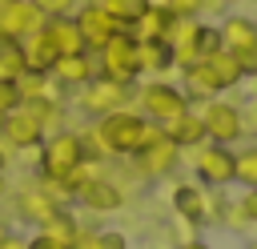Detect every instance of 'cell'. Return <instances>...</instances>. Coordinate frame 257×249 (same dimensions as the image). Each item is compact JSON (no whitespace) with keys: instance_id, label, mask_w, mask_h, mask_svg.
Masks as SVG:
<instances>
[{"instance_id":"6da1fadb","label":"cell","mask_w":257,"mask_h":249,"mask_svg":"<svg viewBox=\"0 0 257 249\" xmlns=\"http://www.w3.org/2000/svg\"><path fill=\"white\" fill-rule=\"evenodd\" d=\"M145 133H149V120L133 104L116 108V112H104V116L92 120V137L104 149V157H133L145 145Z\"/></svg>"},{"instance_id":"7a4b0ae2","label":"cell","mask_w":257,"mask_h":249,"mask_svg":"<svg viewBox=\"0 0 257 249\" xmlns=\"http://www.w3.org/2000/svg\"><path fill=\"white\" fill-rule=\"evenodd\" d=\"M84 165V145H80V133L72 129H60V133H48L36 149V181L40 185H60L72 169Z\"/></svg>"},{"instance_id":"3957f363","label":"cell","mask_w":257,"mask_h":249,"mask_svg":"<svg viewBox=\"0 0 257 249\" xmlns=\"http://www.w3.org/2000/svg\"><path fill=\"white\" fill-rule=\"evenodd\" d=\"M133 100H137V112H141L145 120H153V125H169V120H177L181 112L193 108L189 96L181 92V84H173V80H165V76L145 80Z\"/></svg>"},{"instance_id":"277c9868","label":"cell","mask_w":257,"mask_h":249,"mask_svg":"<svg viewBox=\"0 0 257 249\" xmlns=\"http://www.w3.org/2000/svg\"><path fill=\"white\" fill-rule=\"evenodd\" d=\"M133 165H137V173H141V177L161 181V177H173V173H177V165H181V149L165 137V129H161V125H153V120H149L145 145L133 153Z\"/></svg>"},{"instance_id":"5b68a950","label":"cell","mask_w":257,"mask_h":249,"mask_svg":"<svg viewBox=\"0 0 257 249\" xmlns=\"http://www.w3.org/2000/svg\"><path fill=\"white\" fill-rule=\"evenodd\" d=\"M96 56V76H108L116 84H137L141 80V64H137V36L133 32H116Z\"/></svg>"},{"instance_id":"8992f818","label":"cell","mask_w":257,"mask_h":249,"mask_svg":"<svg viewBox=\"0 0 257 249\" xmlns=\"http://www.w3.org/2000/svg\"><path fill=\"white\" fill-rule=\"evenodd\" d=\"M193 173H197V181L205 189H225V185L237 181V153L229 145L205 141V145L193 149Z\"/></svg>"},{"instance_id":"52a82bcc","label":"cell","mask_w":257,"mask_h":249,"mask_svg":"<svg viewBox=\"0 0 257 249\" xmlns=\"http://www.w3.org/2000/svg\"><path fill=\"white\" fill-rule=\"evenodd\" d=\"M137 96V84H116L108 76H92L84 88H76V104L96 120L104 112H116V108H128Z\"/></svg>"},{"instance_id":"ba28073f","label":"cell","mask_w":257,"mask_h":249,"mask_svg":"<svg viewBox=\"0 0 257 249\" xmlns=\"http://www.w3.org/2000/svg\"><path fill=\"white\" fill-rule=\"evenodd\" d=\"M201 125H205V137L213 145H237L245 137L241 104L237 100H225V96H213V100L201 104Z\"/></svg>"},{"instance_id":"9c48e42d","label":"cell","mask_w":257,"mask_h":249,"mask_svg":"<svg viewBox=\"0 0 257 249\" xmlns=\"http://www.w3.org/2000/svg\"><path fill=\"white\" fill-rule=\"evenodd\" d=\"M40 141H44V129H40V120L24 104L12 108V112H4V125H0V145L4 149H12V153H36Z\"/></svg>"},{"instance_id":"30bf717a","label":"cell","mask_w":257,"mask_h":249,"mask_svg":"<svg viewBox=\"0 0 257 249\" xmlns=\"http://www.w3.org/2000/svg\"><path fill=\"white\" fill-rule=\"evenodd\" d=\"M12 205H16V221H24V225H32V229H40V225L60 209V201L52 197V189H48V185H40V181L20 185V189H16V197H12Z\"/></svg>"},{"instance_id":"8fae6325","label":"cell","mask_w":257,"mask_h":249,"mask_svg":"<svg viewBox=\"0 0 257 249\" xmlns=\"http://www.w3.org/2000/svg\"><path fill=\"white\" fill-rule=\"evenodd\" d=\"M72 20H76V28H80V36H84V48L88 52H100L120 28H116V20L96 4V0H84L76 12H72Z\"/></svg>"},{"instance_id":"7c38bea8","label":"cell","mask_w":257,"mask_h":249,"mask_svg":"<svg viewBox=\"0 0 257 249\" xmlns=\"http://www.w3.org/2000/svg\"><path fill=\"white\" fill-rule=\"evenodd\" d=\"M36 28H44V12L32 0H8V4H0V36L4 40H24Z\"/></svg>"},{"instance_id":"4fadbf2b","label":"cell","mask_w":257,"mask_h":249,"mask_svg":"<svg viewBox=\"0 0 257 249\" xmlns=\"http://www.w3.org/2000/svg\"><path fill=\"white\" fill-rule=\"evenodd\" d=\"M64 92H76V88H84L92 76H96V56L92 52H72V56H60L56 64H52V72H48Z\"/></svg>"},{"instance_id":"5bb4252c","label":"cell","mask_w":257,"mask_h":249,"mask_svg":"<svg viewBox=\"0 0 257 249\" xmlns=\"http://www.w3.org/2000/svg\"><path fill=\"white\" fill-rule=\"evenodd\" d=\"M197 32H201V20L197 16H177L173 32H169V48H173V68H189L201 60L197 52Z\"/></svg>"},{"instance_id":"9a60e30c","label":"cell","mask_w":257,"mask_h":249,"mask_svg":"<svg viewBox=\"0 0 257 249\" xmlns=\"http://www.w3.org/2000/svg\"><path fill=\"white\" fill-rule=\"evenodd\" d=\"M173 209H177V217L189 221L193 229L205 225V221H209V189H205V185H193V181L177 185V189H173Z\"/></svg>"},{"instance_id":"2e32d148","label":"cell","mask_w":257,"mask_h":249,"mask_svg":"<svg viewBox=\"0 0 257 249\" xmlns=\"http://www.w3.org/2000/svg\"><path fill=\"white\" fill-rule=\"evenodd\" d=\"M173 24H177V16L169 12V4L165 0H149V8L141 12V20L133 24V36L137 40H169Z\"/></svg>"},{"instance_id":"e0dca14e","label":"cell","mask_w":257,"mask_h":249,"mask_svg":"<svg viewBox=\"0 0 257 249\" xmlns=\"http://www.w3.org/2000/svg\"><path fill=\"white\" fill-rule=\"evenodd\" d=\"M161 129H165V137H169V141H173L181 153H185V149L193 153L197 145H205V141H209V137H205V125H201V112H197V108L181 112L177 120H169V125H161Z\"/></svg>"},{"instance_id":"ac0fdd59","label":"cell","mask_w":257,"mask_h":249,"mask_svg":"<svg viewBox=\"0 0 257 249\" xmlns=\"http://www.w3.org/2000/svg\"><path fill=\"white\" fill-rule=\"evenodd\" d=\"M76 201H80L84 209H92V213H112V209L124 205V193H120L108 177H92V181L76 193Z\"/></svg>"},{"instance_id":"d6986e66","label":"cell","mask_w":257,"mask_h":249,"mask_svg":"<svg viewBox=\"0 0 257 249\" xmlns=\"http://www.w3.org/2000/svg\"><path fill=\"white\" fill-rule=\"evenodd\" d=\"M44 36L52 40V48H56L60 56H72V52H88V48H84V36H80V28H76V20H72V16H56V20H44Z\"/></svg>"},{"instance_id":"ffe728a7","label":"cell","mask_w":257,"mask_h":249,"mask_svg":"<svg viewBox=\"0 0 257 249\" xmlns=\"http://www.w3.org/2000/svg\"><path fill=\"white\" fill-rule=\"evenodd\" d=\"M20 48H24V64H28V72H52V64L60 60V52L52 48V40L44 36V28H36L32 36H24L20 40Z\"/></svg>"},{"instance_id":"44dd1931","label":"cell","mask_w":257,"mask_h":249,"mask_svg":"<svg viewBox=\"0 0 257 249\" xmlns=\"http://www.w3.org/2000/svg\"><path fill=\"white\" fill-rule=\"evenodd\" d=\"M221 48L225 52H241V48H253L257 44V20H249V16H225L221 24Z\"/></svg>"},{"instance_id":"7402d4cb","label":"cell","mask_w":257,"mask_h":249,"mask_svg":"<svg viewBox=\"0 0 257 249\" xmlns=\"http://www.w3.org/2000/svg\"><path fill=\"white\" fill-rule=\"evenodd\" d=\"M137 64H141V76H165L173 68L169 40H137Z\"/></svg>"},{"instance_id":"603a6c76","label":"cell","mask_w":257,"mask_h":249,"mask_svg":"<svg viewBox=\"0 0 257 249\" xmlns=\"http://www.w3.org/2000/svg\"><path fill=\"white\" fill-rule=\"evenodd\" d=\"M205 64H209V72H213V80H217V88H221V96L225 92H233L241 80H245V68L237 64V56L233 52H213V56H205Z\"/></svg>"},{"instance_id":"cb8c5ba5","label":"cell","mask_w":257,"mask_h":249,"mask_svg":"<svg viewBox=\"0 0 257 249\" xmlns=\"http://www.w3.org/2000/svg\"><path fill=\"white\" fill-rule=\"evenodd\" d=\"M72 249H128L124 233L120 229H84L72 237Z\"/></svg>"},{"instance_id":"d4e9b609","label":"cell","mask_w":257,"mask_h":249,"mask_svg":"<svg viewBox=\"0 0 257 249\" xmlns=\"http://www.w3.org/2000/svg\"><path fill=\"white\" fill-rule=\"evenodd\" d=\"M40 233H48V237H56V241H64V245H72V237L80 233V221H76V213L68 209V205H60L44 225H40Z\"/></svg>"},{"instance_id":"484cf974","label":"cell","mask_w":257,"mask_h":249,"mask_svg":"<svg viewBox=\"0 0 257 249\" xmlns=\"http://www.w3.org/2000/svg\"><path fill=\"white\" fill-rule=\"evenodd\" d=\"M112 20H116V28H124V32H133V24L141 20V12L149 8V0H96Z\"/></svg>"},{"instance_id":"4316f807","label":"cell","mask_w":257,"mask_h":249,"mask_svg":"<svg viewBox=\"0 0 257 249\" xmlns=\"http://www.w3.org/2000/svg\"><path fill=\"white\" fill-rule=\"evenodd\" d=\"M24 72H28V64H24L20 40H4V36H0V76L16 80V76H24Z\"/></svg>"},{"instance_id":"83f0119b","label":"cell","mask_w":257,"mask_h":249,"mask_svg":"<svg viewBox=\"0 0 257 249\" xmlns=\"http://www.w3.org/2000/svg\"><path fill=\"white\" fill-rule=\"evenodd\" d=\"M237 181L245 189H257V145H249V149L237 153Z\"/></svg>"},{"instance_id":"f1b7e54d","label":"cell","mask_w":257,"mask_h":249,"mask_svg":"<svg viewBox=\"0 0 257 249\" xmlns=\"http://www.w3.org/2000/svg\"><path fill=\"white\" fill-rule=\"evenodd\" d=\"M197 52H201V60L213 56V52H221V28H217V24H201V32H197Z\"/></svg>"},{"instance_id":"f546056e","label":"cell","mask_w":257,"mask_h":249,"mask_svg":"<svg viewBox=\"0 0 257 249\" xmlns=\"http://www.w3.org/2000/svg\"><path fill=\"white\" fill-rule=\"evenodd\" d=\"M40 12H44V20H56V16H72L76 8H80V0H32Z\"/></svg>"},{"instance_id":"4dcf8cb0","label":"cell","mask_w":257,"mask_h":249,"mask_svg":"<svg viewBox=\"0 0 257 249\" xmlns=\"http://www.w3.org/2000/svg\"><path fill=\"white\" fill-rule=\"evenodd\" d=\"M12 108H20V88H16V80L0 76V116L12 112Z\"/></svg>"},{"instance_id":"1f68e13d","label":"cell","mask_w":257,"mask_h":249,"mask_svg":"<svg viewBox=\"0 0 257 249\" xmlns=\"http://www.w3.org/2000/svg\"><path fill=\"white\" fill-rule=\"evenodd\" d=\"M221 221H225L229 229H237V233H245V229H249V217H245V209H241V205H225Z\"/></svg>"},{"instance_id":"d6a6232c","label":"cell","mask_w":257,"mask_h":249,"mask_svg":"<svg viewBox=\"0 0 257 249\" xmlns=\"http://www.w3.org/2000/svg\"><path fill=\"white\" fill-rule=\"evenodd\" d=\"M173 16H201L205 12V0H165Z\"/></svg>"},{"instance_id":"836d02e7","label":"cell","mask_w":257,"mask_h":249,"mask_svg":"<svg viewBox=\"0 0 257 249\" xmlns=\"http://www.w3.org/2000/svg\"><path fill=\"white\" fill-rule=\"evenodd\" d=\"M24 249H72V245H64V241H56V237H48V233H32L28 241H24Z\"/></svg>"},{"instance_id":"e575fe53","label":"cell","mask_w":257,"mask_h":249,"mask_svg":"<svg viewBox=\"0 0 257 249\" xmlns=\"http://www.w3.org/2000/svg\"><path fill=\"white\" fill-rule=\"evenodd\" d=\"M237 205L245 209V217H249V225H257V189H245V197H241Z\"/></svg>"},{"instance_id":"d590c367","label":"cell","mask_w":257,"mask_h":249,"mask_svg":"<svg viewBox=\"0 0 257 249\" xmlns=\"http://www.w3.org/2000/svg\"><path fill=\"white\" fill-rule=\"evenodd\" d=\"M241 116H245V133H249V129H257V100H253L249 108H241Z\"/></svg>"},{"instance_id":"8d00e7d4","label":"cell","mask_w":257,"mask_h":249,"mask_svg":"<svg viewBox=\"0 0 257 249\" xmlns=\"http://www.w3.org/2000/svg\"><path fill=\"white\" fill-rule=\"evenodd\" d=\"M177 249H213V245H209V241H201V237H185Z\"/></svg>"},{"instance_id":"74e56055","label":"cell","mask_w":257,"mask_h":249,"mask_svg":"<svg viewBox=\"0 0 257 249\" xmlns=\"http://www.w3.org/2000/svg\"><path fill=\"white\" fill-rule=\"evenodd\" d=\"M12 193V181H8V169H0V201Z\"/></svg>"},{"instance_id":"f35d334b","label":"cell","mask_w":257,"mask_h":249,"mask_svg":"<svg viewBox=\"0 0 257 249\" xmlns=\"http://www.w3.org/2000/svg\"><path fill=\"white\" fill-rule=\"evenodd\" d=\"M0 249H24V241H20V237H16V233H12V237H8V241H4V245H0Z\"/></svg>"},{"instance_id":"ab89813d","label":"cell","mask_w":257,"mask_h":249,"mask_svg":"<svg viewBox=\"0 0 257 249\" xmlns=\"http://www.w3.org/2000/svg\"><path fill=\"white\" fill-rule=\"evenodd\" d=\"M8 161H12V149H4V145H0V169H8Z\"/></svg>"},{"instance_id":"60d3db41","label":"cell","mask_w":257,"mask_h":249,"mask_svg":"<svg viewBox=\"0 0 257 249\" xmlns=\"http://www.w3.org/2000/svg\"><path fill=\"white\" fill-rule=\"evenodd\" d=\"M8 237H12V229H8V221H0V245H4Z\"/></svg>"},{"instance_id":"b9f144b4","label":"cell","mask_w":257,"mask_h":249,"mask_svg":"<svg viewBox=\"0 0 257 249\" xmlns=\"http://www.w3.org/2000/svg\"><path fill=\"white\" fill-rule=\"evenodd\" d=\"M225 4H237V0H205V8H225Z\"/></svg>"},{"instance_id":"7bdbcfd3","label":"cell","mask_w":257,"mask_h":249,"mask_svg":"<svg viewBox=\"0 0 257 249\" xmlns=\"http://www.w3.org/2000/svg\"><path fill=\"white\" fill-rule=\"evenodd\" d=\"M245 249H257V241H249V245H245Z\"/></svg>"},{"instance_id":"ee69618b","label":"cell","mask_w":257,"mask_h":249,"mask_svg":"<svg viewBox=\"0 0 257 249\" xmlns=\"http://www.w3.org/2000/svg\"><path fill=\"white\" fill-rule=\"evenodd\" d=\"M253 88H257V72H253Z\"/></svg>"},{"instance_id":"f6af8a7d","label":"cell","mask_w":257,"mask_h":249,"mask_svg":"<svg viewBox=\"0 0 257 249\" xmlns=\"http://www.w3.org/2000/svg\"><path fill=\"white\" fill-rule=\"evenodd\" d=\"M0 4H8V0H0Z\"/></svg>"},{"instance_id":"bcb514c9","label":"cell","mask_w":257,"mask_h":249,"mask_svg":"<svg viewBox=\"0 0 257 249\" xmlns=\"http://www.w3.org/2000/svg\"><path fill=\"white\" fill-rule=\"evenodd\" d=\"M0 125H4V116H0Z\"/></svg>"}]
</instances>
